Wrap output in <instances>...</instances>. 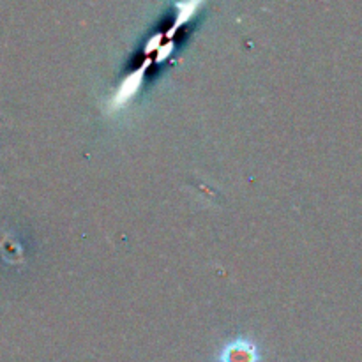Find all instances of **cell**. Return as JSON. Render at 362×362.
<instances>
[{
    "label": "cell",
    "mask_w": 362,
    "mask_h": 362,
    "mask_svg": "<svg viewBox=\"0 0 362 362\" xmlns=\"http://www.w3.org/2000/svg\"><path fill=\"white\" fill-rule=\"evenodd\" d=\"M262 354L257 343L250 338L228 339L218 354V362H260Z\"/></svg>",
    "instance_id": "cell-1"
}]
</instances>
